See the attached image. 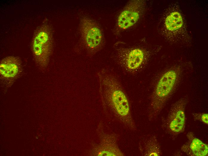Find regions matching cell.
Listing matches in <instances>:
<instances>
[{
  "label": "cell",
  "instance_id": "obj_5",
  "mask_svg": "<svg viewBox=\"0 0 208 156\" xmlns=\"http://www.w3.org/2000/svg\"><path fill=\"white\" fill-rule=\"evenodd\" d=\"M22 70V61L19 57L4 58L0 62L1 82L6 86H11L19 77Z\"/></svg>",
  "mask_w": 208,
  "mask_h": 156
},
{
  "label": "cell",
  "instance_id": "obj_8",
  "mask_svg": "<svg viewBox=\"0 0 208 156\" xmlns=\"http://www.w3.org/2000/svg\"><path fill=\"white\" fill-rule=\"evenodd\" d=\"M139 0L129 1L119 15L117 25L120 30L132 26L138 20L140 16L141 4Z\"/></svg>",
  "mask_w": 208,
  "mask_h": 156
},
{
  "label": "cell",
  "instance_id": "obj_1",
  "mask_svg": "<svg viewBox=\"0 0 208 156\" xmlns=\"http://www.w3.org/2000/svg\"><path fill=\"white\" fill-rule=\"evenodd\" d=\"M102 100L119 122L131 130H136L129 102L121 84L115 74L103 69L97 74Z\"/></svg>",
  "mask_w": 208,
  "mask_h": 156
},
{
  "label": "cell",
  "instance_id": "obj_7",
  "mask_svg": "<svg viewBox=\"0 0 208 156\" xmlns=\"http://www.w3.org/2000/svg\"><path fill=\"white\" fill-rule=\"evenodd\" d=\"M187 98L183 97L172 105L169 112L167 124L170 130L175 133L183 131L185 123V108Z\"/></svg>",
  "mask_w": 208,
  "mask_h": 156
},
{
  "label": "cell",
  "instance_id": "obj_10",
  "mask_svg": "<svg viewBox=\"0 0 208 156\" xmlns=\"http://www.w3.org/2000/svg\"><path fill=\"white\" fill-rule=\"evenodd\" d=\"M139 149L144 156H159L161 154L160 146L155 137L151 135L144 136L140 141Z\"/></svg>",
  "mask_w": 208,
  "mask_h": 156
},
{
  "label": "cell",
  "instance_id": "obj_4",
  "mask_svg": "<svg viewBox=\"0 0 208 156\" xmlns=\"http://www.w3.org/2000/svg\"><path fill=\"white\" fill-rule=\"evenodd\" d=\"M79 30L83 44L87 51L94 54L102 47L103 37L98 25L88 17H83L80 20Z\"/></svg>",
  "mask_w": 208,
  "mask_h": 156
},
{
  "label": "cell",
  "instance_id": "obj_3",
  "mask_svg": "<svg viewBox=\"0 0 208 156\" xmlns=\"http://www.w3.org/2000/svg\"><path fill=\"white\" fill-rule=\"evenodd\" d=\"M52 29L47 21L37 28L33 37L32 47L33 56L40 68L47 65L51 54L53 45Z\"/></svg>",
  "mask_w": 208,
  "mask_h": 156
},
{
  "label": "cell",
  "instance_id": "obj_12",
  "mask_svg": "<svg viewBox=\"0 0 208 156\" xmlns=\"http://www.w3.org/2000/svg\"><path fill=\"white\" fill-rule=\"evenodd\" d=\"M165 24L166 28L169 31L178 30L183 25L182 17L179 12H173L166 17Z\"/></svg>",
  "mask_w": 208,
  "mask_h": 156
},
{
  "label": "cell",
  "instance_id": "obj_2",
  "mask_svg": "<svg viewBox=\"0 0 208 156\" xmlns=\"http://www.w3.org/2000/svg\"><path fill=\"white\" fill-rule=\"evenodd\" d=\"M179 76L177 71L170 70L160 77L152 96L149 111L150 119L155 118L163 108L175 88Z\"/></svg>",
  "mask_w": 208,
  "mask_h": 156
},
{
  "label": "cell",
  "instance_id": "obj_6",
  "mask_svg": "<svg viewBox=\"0 0 208 156\" xmlns=\"http://www.w3.org/2000/svg\"><path fill=\"white\" fill-rule=\"evenodd\" d=\"M117 57L120 64L130 73H133L138 70L144 61L143 51L138 48H124L117 50Z\"/></svg>",
  "mask_w": 208,
  "mask_h": 156
},
{
  "label": "cell",
  "instance_id": "obj_11",
  "mask_svg": "<svg viewBox=\"0 0 208 156\" xmlns=\"http://www.w3.org/2000/svg\"><path fill=\"white\" fill-rule=\"evenodd\" d=\"M188 136L189 140L182 147L183 151L191 156H204L207 154V145L198 139L194 138L192 134Z\"/></svg>",
  "mask_w": 208,
  "mask_h": 156
},
{
  "label": "cell",
  "instance_id": "obj_9",
  "mask_svg": "<svg viewBox=\"0 0 208 156\" xmlns=\"http://www.w3.org/2000/svg\"><path fill=\"white\" fill-rule=\"evenodd\" d=\"M118 136L115 135L103 136L101 144L95 148L97 156H124L125 154L120 150L117 144Z\"/></svg>",
  "mask_w": 208,
  "mask_h": 156
},
{
  "label": "cell",
  "instance_id": "obj_13",
  "mask_svg": "<svg viewBox=\"0 0 208 156\" xmlns=\"http://www.w3.org/2000/svg\"><path fill=\"white\" fill-rule=\"evenodd\" d=\"M201 119L203 122L207 124L208 123V115L207 114H203L201 117Z\"/></svg>",
  "mask_w": 208,
  "mask_h": 156
}]
</instances>
